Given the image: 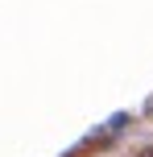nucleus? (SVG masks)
<instances>
[{
  "mask_svg": "<svg viewBox=\"0 0 153 157\" xmlns=\"http://www.w3.org/2000/svg\"><path fill=\"white\" fill-rule=\"evenodd\" d=\"M141 157H153V149H145V153H141Z\"/></svg>",
  "mask_w": 153,
  "mask_h": 157,
  "instance_id": "obj_1",
  "label": "nucleus"
}]
</instances>
